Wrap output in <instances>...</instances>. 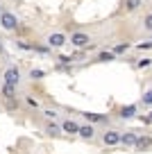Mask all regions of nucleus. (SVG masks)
Returning a JSON list of instances; mask_svg holds the SVG:
<instances>
[{
	"label": "nucleus",
	"mask_w": 152,
	"mask_h": 154,
	"mask_svg": "<svg viewBox=\"0 0 152 154\" xmlns=\"http://www.w3.org/2000/svg\"><path fill=\"white\" fill-rule=\"evenodd\" d=\"M2 82H5V84H11V86L18 88L21 82H23V70H21L16 63H7L5 70H2Z\"/></svg>",
	"instance_id": "f257e3e1"
},
{
	"label": "nucleus",
	"mask_w": 152,
	"mask_h": 154,
	"mask_svg": "<svg viewBox=\"0 0 152 154\" xmlns=\"http://www.w3.org/2000/svg\"><path fill=\"white\" fill-rule=\"evenodd\" d=\"M0 29H5V32H18L21 29V18L14 11L2 9L0 11Z\"/></svg>",
	"instance_id": "f03ea898"
},
{
	"label": "nucleus",
	"mask_w": 152,
	"mask_h": 154,
	"mask_svg": "<svg viewBox=\"0 0 152 154\" xmlns=\"http://www.w3.org/2000/svg\"><path fill=\"white\" fill-rule=\"evenodd\" d=\"M0 97L7 102V106L9 109H14L16 104H18V88L16 86H11V84H0Z\"/></svg>",
	"instance_id": "7ed1b4c3"
},
{
	"label": "nucleus",
	"mask_w": 152,
	"mask_h": 154,
	"mask_svg": "<svg viewBox=\"0 0 152 154\" xmlns=\"http://www.w3.org/2000/svg\"><path fill=\"white\" fill-rule=\"evenodd\" d=\"M43 41H46V45H48L50 50H62L64 45L68 43V36H66L64 32H48Z\"/></svg>",
	"instance_id": "20e7f679"
},
{
	"label": "nucleus",
	"mask_w": 152,
	"mask_h": 154,
	"mask_svg": "<svg viewBox=\"0 0 152 154\" xmlns=\"http://www.w3.org/2000/svg\"><path fill=\"white\" fill-rule=\"evenodd\" d=\"M68 43H71L73 48L84 50V48H89V45H91V36H89L86 32H71V36H68Z\"/></svg>",
	"instance_id": "39448f33"
},
{
	"label": "nucleus",
	"mask_w": 152,
	"mask_h": 154,
	"mask_svg": "<svg viewBox=\"0 0 152 154\" xmlns=\"http://www.w3.org/2000/svg\"><path fill=\"white\" fill-rule=\"evenodd\" d=\"M77 136H80L82 140H86V143H91V140H95L98 131H95V127L91 125V122H84V125L80 122V131H77Z\"/></svg>",
	"instance_id": "423d86ee"
},
{
	"label": "nucleus",
	"mask_w": 152,
	"mask_h": 154,
	"mask_svg": "<svg viewBox=\"0 0 152 154\" xmlns=\"http://www.w3.org/2000/svg\"><path fill=\"white\" fill-rule=\"evenodd\" d=\"M43 134H46L48 138H59V136H62V125H59L57 120H46L43 122Z\"/></svg>",
	"instance_id": "0eeeda50"
},
{
	"label": "nucleus",
	"mask_w": 152,
	"mask_h": 154,
	"mask_svg": "<svg viewBox=\"0 0 152 154\" xmlns=\"http://www.w3.org/2000/svg\"><path fill=\"white\" fill-rule=\"evenodd\" d=\"M59 125H62V134L77 136V131H80V122L73 120V118H64V120H59Z\"/></svg>",
	"instance_id": "6e6552de"
},
{
	"label": "nucleus",
	"mask_w": 152,
	"mask_h": 154,
	"mask_svg": "<svg viewBox=\"0 0 152 154\" xmlns=\"http://www.w3.org/2000/svg\"><path fill=\"white\" fill-rule=\"evenodd\" d=\"M102 143H105L107 147H116V145H120V131L118 129H107L105 134H102Z\"/></svg>",
	"instance_id": "1a4fd4ad"
},
{
	"label": "nucleus",
	"mask_w": 152,
	"mask_h": 154,
	"mask_svg": "<svg viewBox=\"0 0 152 154\" xmlns=\"http://www.w3.org/2000/svg\"><path fill=\"white\" fill-rule=\"evenodd\" d=\"M136 138H138V134L136 131H123V134H120V145H123V147H134V143H136Z\"/></svg>",
	"instance_id": "9d476101"
},
{
	"label": "nucleus",
	"mask_w": 152,
	"mask_h": 154,
	"mask_svg": "<svg viewBox=\"0 0 152 154\" xmlns=\"http://www.w3.org/2000/svg\"><path fill=\"white\" fill-rule=\"evenodd\" d=\"M82 118H84L86 122H91V125H95V122H107V120H109L107 116H100V113H91V111H84V113H82Z\"/></svg>",
	"instance_id": "9b49d317"
},
{
	"label": "nucleus",
	"mask_w": 152,
	"mask_h": 154,
	"mask_svg": "<svg viewBox=\"0 0 152 154\" xmlns=\"http://www.w3.org/2000/svg\"><path fill=\"white\" fill-rule=\"evenodd\" d=\"M152 147V136H138L136 143H134V149H138V152H143V149Z\"/></svg>",
	"instance_id": "f8f14e48"
},
{
	"label": "nucleus",
	"mask_w": 152,
	"mask_h": 154,
	"mask_svg": "<svg viewBox=\"0 0 152 154\" xmlns=\"http://www.w3.org/2000/svg\"><path fill=\"white\" fill-rule=\"evenodd\" d=\"M41 113H43L46 120H57L59 122V111L55 106H41Z\"/></svg>",
	"instance_id": "ddd939ff"
},
{
	"label": "nucleus",
	"mask_w": 152,
	"mask_h": 154,
	"mask_svg": "<svg viewBox=\"0 0 152 154\" xmlns=\"http://www.w3.org/2000/svg\"><path fill=\"white\" fill-rule=\"evenodd\" d=\"M136 109L138 106L136 104H127V106H123V109H120V118H123V120H129V118H134V116H136Z\"/></svg>",
	"instance_id": "4468645a"
},
{
	"label": "nucleus",
	"mask_w": 152,
	"mask_h": 154,
	"mask_svg": "<svg viewBox=\"0 0 152 154\" xmlns=\"http://www.w3.org/2000/svg\"><path fill=\"white\" fill-rule=\"evenodd\" d=\"M114 59H116V54L111 52V50H100L98 57H95V61H102V63H105V61H114Z\"/></svg>",
	"instance_id": "2eb2a0df"
},
{
	"label": "nucleus",
	"mask_w": 152,
	"mask_h": 154,
	"mask_svg": "<svg viewBox=\"0 0 152 154\" xmlns=\"http://www.w3.org/2000/svg\"><path fill=\"white\" fill-rule=\"evenodd\" d=\"M27 77L32 79V82H41L43 77H46V72H43L41 68H30V70H27Z\"/></svg>",
	"instance_id": "dca6fc26"
},
{
	"label": "nucleus",
	"mask_w": 152,
	"mask_h": 154,
	"mask_svg": "<svg viewBox=\"0 0 152 154\" xmlns=\"http://www.w3.org/2000/svg\"><path fill=\"white\" fill-rule=\"evenodd\" d=\"M141 5H143V0H125V11L132 14V11L141 9Z\"/></svg>",
	"instance_id": "f3484780"
},
{
	"label": "nucleus",
	"mask_w": 152,
	"mask_h": 154,
	"mask_svg": "<svg viewBox=\"0 0 152 154\" xmlns=\"http://www.w3.org/2000/svg\"><path fill=\"white\" fill-rule=\"evenodd\" d=\"M25 104H27L32 111H41V102H39L34 95H25Z\"/></svg>",
	"instance_id": "a211bd4d"
},
{
	"label": "nucleus",
	"mask_w": 152,
	"mask_h": 154,
	"mask_svg": "<svg viewBox=\"0 0 152 154\" xmlns=\"http://www.w3.org/2000/svg\"><path fill=\"white\" fill-rule=\"evenodd\" d=\"M141 104H143V106H152V86L141 95Z\"/></svg>",
	"instance_id": "6ab92c4d"
},
{
	"label": "nucleus",
	"mask_w": 152,
	"mask_h": 154,
	"mask_svg": "<svg viewBox=\"0 0 152 154\" xmlns=\"http://www.w3.org/2000/svg\"><path fill=\"white\" fill-rule=\"evenodd\" d=\"M14 48L25 50V52H32V50H34V43H25V41H14Z\"/></svg>",
	"instance_id": "aec40b11"
},
{
	"label": "nucleus",
	"mask_w": 152,
	"mask_h": 154,
	"mask_svg": "<svg viewBox=\"0 0 152 154\" xmlns=\"http://www.w3.org/2000/svg\"><path fill=\"white\" fill-rule=\"evenodd\" d=\"M127 50H129V43L125 41V43H118V45H114V48H111V52H114V54H123V52H127Z\"/></svg>",
	"instance_id": "412c9836"
},
{
	"label": "nucleus",
	"mask_w": 152,
	"mask_h": 154,
	"mask_svg": "<svg viewBox=\"0 0 152 154\" xmlns=\"http://www.w3.org/2000/svg\"><path fill=\"white\" fill-rule=\"evenodd\" d=\"M143 29L152 34V11H150V14H145V16H143Z\"/></svg>",
	"instance_id": "4be33fe9"
},
{
	"label": "nucleus",
	"mask_w": 152,
	"mask_h": 154,
	"mask_svg": "<svg viewBox=\"0 0 152 154\" xmlns=\"http://www.w3.org/2000/svg\"><path fill=\"white\" fill-rule=\"evenodd\" d=\"M152 63V59H147V57H143V59H138L136 61V68H147Z\"/></svg>",
	"instance_id": "5701e85b"
},
{
	"label": "nucleus",
	"mask_w": 152,
	"mask_h": 154,
	"mask_svg": "<svg viewBox=\"0 0 152 154\" xmlns=\"http://www.w3.org/2000/svg\"><path fill=\"white\" fill-rule=\"evenodd\" d=\"M136 48H138V50H150V48H152V41H143V43H138Z\"/></svg>",
	"instance_id": "b1692460"
},
{
	"label": "nucleus",
	"mask_w": 152,
	"mask_h": 154,
	"mask_svg": "<svg viewBox=\"0 0 152 154\" xmlns=\"http://www.w3.org/2000/svg\"><path fill=\"white\" fill-rule=\"evenodd\" d=\"M2 54H5V43L0 41V59H2Z\"/></svg>",
	"instance_id": "393cba45"
},
{
	"label": "nucleus",
	"mask_w": 152,
	"mask_h": 154,
	"mask_svg": "<svg viewBox=\"0 0 152 154\" xmlns=\"http://www.w3.org/2000/svg\"><path fill=\"white\" fill-rule=\"evenodd\" d=\"M147 118H150V120H152V111H150V116H147Z\"/></svg>",
	"instance_id": "a878e982"
},
{
	"label": "nucleus",
	"mask_w": 152,
	"mask_h": 154,
	"mask_svg": "<svg viewBox=\"0 0 152 154\" xmlns=\"http://www.w3.org/2000/svg\"><path fill=\"white\" fill-rule=\"evenodd\" d=\"M0 11H2V2H0Z\"/></svg>",
	"instance_id": "bb28decb"
},
{
	"label": "nucleus",
	"mask_w": 152,
	"mask_h": 154,
	"mask_svg": "<svg viewBox=\"0 0 152 154\" xmlns=\"http://www.w3.org/2000/svg\"><path fill=\"white\" fill-rule=\"evenodd\" d=\"M150 41H152V38H150Z\"/></svg>",
	"instance_id": "cd10ccee"
}]
</instances>
